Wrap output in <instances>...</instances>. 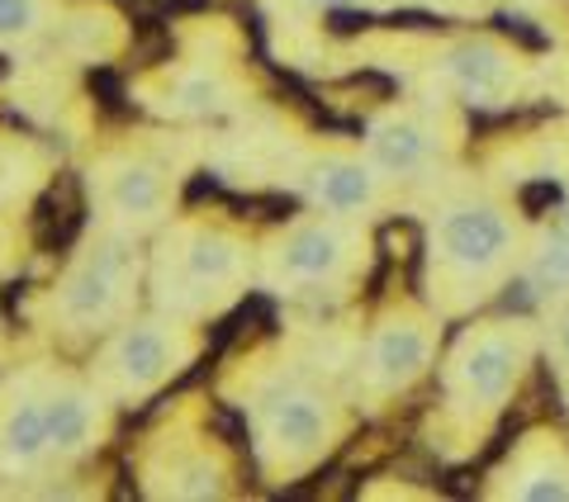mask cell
<instances>
[{"label":"cell","instance_id":"1","mask_svg":"<svg viewBox=\"0 0 569 502\" xmlns=\"http://www.w3.org/2000/svg\"><path fill=\"white\" fill-rule=\"evenodd\" d=\"M518 232L493 200H456L432 223V265L456 284H489L512 265Z\"/></svg>","mask_w":569,"mask_h":502},{"label":"cell","instance_id":"2","mask_svg":"<svg viewBox=\"0 0 569 502\" xmlns=\"http://www.w3.org/2000/svg\"><path fill=\"white\" fill-rule=\"evenodd\" d=\"M531 361V332L518 322H489V328H475L466 342L451 355V403L460 412H498L508 403V393L518 389L522 370Z\"/></svg>","mask_w":569,"mask_h":502},{"label":"cell","instance_id":"3","mask_svg":"<svg viewBox=\"0 0 569 502\" xmlns=\"http://www.w3.org/2000/svg\"><path fill=\"white\" fill-rule=\"evenodd\" d=\"M261 455H280L290 470L318 460L337 436V408L309 384H276L257 412Z\"/></svg>","mask_w":569,"mask_h":502},{"label":"cell","instance_id":"4","mask_svg":"<svg viewBox=\"0 0 569 502\" xmlns=\"http://www.w3.org/2000/svg\"><path fill=\"white\" fill-rule=\"evenodd\" d=\"M194 355V337L181 328V322H133V328H123L110 351H104V370L100 380L110 384L119 399H142V393H152L157 384H167L176 370Z\"/></svg>","mask_w":569,"mask_h":502},{"label":"cell","instance_id":"5","mask_svg":"<svg viewBox=\"0 0 569 502\" xmlns=\"http://www.w3.org/2000/svg\"><path fill=\"white\" fill-rule=\"evenodd\" d=\"M361 238L332 219L295 223L271 251V284H332L356 265Z\"/></svg>","mask_w":569,"mask_h":502},{"label":"cell","instance_id":"6","mask_svg":"<svg viewBox=\"0 0 569 502\" xmlns=\"http://www.w3.org/2000/svg\"><path fill=\"white\" fill-rule=\"evenodd\" d=\"M437 337L432 322L418 313H399L370 337V355H366V389L370 393H399L432 365Z\"/></svg>","mask_w":569,"mask_h":502},{"label":"cell","instance_id":"7","mask_svg":"<svg viewBox=\"0 0 569 502\" xmlns=\"http://www.w3.org/2000/svg\"><path fill=\"white\" fill-rule=\"evenodd\" d=\"M437 67L460 96L479 104H498L518 91V58L493 39H460L451 48H441Z\"/></svg>","mask_w":569,"mask_h":502},{"label":"cell","instance_id":"8","mask_svg":"<svg viewBox=\"0 0 569 502\" xmlns=\"http://www.w3.org/2000/svg\"><path fill=\"white\" fill-rule=\"evenodd\" d=\"M43 408H48L52 455L77 460V455L91 451V445H100L104 408H100V393L91 384L71 380V374H58V380L43 389Z\"/></svg>","mask_w":569,"mask_h":502},{"label":"cell","instance_id":"9","mask_svg":"<svg viewBox=\"0 0 569 502\" xmlns=\"http://www.w3.org/2000/svg\"><path fill=\"white\" fill-rule=\"evenodd\" d=\"M437 129L422 114H385L366 133V161L389 181L427 171L437 161Z\"/></svg>","mask_w":569,"mask_h":502},{"label":"cell","instance_id":"10","mask_svg":"<svg viewBox=\"0 0 569 502\" xmlns=\"http://www.w3.org/2000/svg\"><path fill=\"white\" fill-rule=\"evenodd\" d=\"M498 479H508L503 489H498V493H508V498L569 502V445H565V436H556V432H531Z\"/></svg>","mask_w":569,"mask_h":502},{"label":"cell","instance_id":"11","mask_svg":"<svg viewBox=\"0 0 569 502\" xmlns=\"http://www.w3.org/2000/svg\"><path fill=\"white\" fill-rule=\"evenodd\" d=\"M385 175L361 157H318L305 171V194L313 209L332 213V219H351L376 204Z\"/></svg>","mask_w":569,"mask_h":502},{"label":"cell","instance_id":"12","mask_svg":"<svg viewBox=\"0 0 569 502\" xmlns=\"http://www.w3.org/2000/svg\"><path fill=\"white\" fill-rule=\"evenodd\" d=\"M119 290H123V261L110 247L100 257H86L81 265H71V275L58 290V313L71 328H100L119 309Z\"/></svg>","mask_w":569,"mask_h":502},{"label":"cell","instance_id":"13","mask_svg":"<svg viewBox=\"0 0 569 502\" xmlns=\"http://www.w3.org/2000/svg\"><path fill=\"white\" fill-rule=\"evenodd\" d=\"M52 455V432H48V408H43V389H24L20 399L6 408L0 418V464L10 474L33 470Z\"/></svg>","mask_w":569,"mask_h":502},{"label":"cell","instance_id":"14","mask_svg":"<svg viewBox=\"0 0 569 502\" xmlns=\"http://www.w3.org/2000/svg\"><path fill=\"white\" fill-rule=\"evenodd\" d=\"M176 265H181V290L186 294H209V290H219V284L242 275V242L228 238V232H219V228H194L181 242Z\"/></svg>","mask_w":569,"mask_h":502},{"label":"cell","instance_id":"15","mask_svg":"<svg viewBox=\"0 0 569 502\" xmlns=\"http://www.w3.org/2000/svg\"><path fill=\"white\" fill-rule=\"evenodd\" d=\"M167 175L148 167V161H119L110 171V181H104V204L119 223L129 228H142V223H157L167 209Z\"/></svg>","mask_w":569,"mask_h":502},{"label":"cell","instance_id":"16","mask_svg":"<svg viewBox=\"0 0 569 502\" xmlns=\"http://www.w3.org/2000/svg\"><path fill=\"white\" fill-rule=\"evenodd\" d=\"M522 280H527V290L537 299H569V238L541 228V238H537V247H531V257H527Z\"/></svg>","mask_w":569,"mask_h":502},{"label":"cell","instance_id":"17","mask_svg":"<svg viewBox=\"0 0 569 502\" xmlns=\"http://www.w3.org/2000/svg\"><path fill=\"white\" fill-rule=\"evenodd\" d=\"M48 0H0V48L6 43H24L43 29Z\"/></svg>","mask_w":569,"mask_h":502},{"label":"cell","instance_id":"18","mask_svg":"<svg viewBox=\"0 0 569 502\" xmlns=\"http://www.w3.org/2000/svg\"><path fill=\"white\" fill-rule=\"evenodd\" d=\"M550 342H556V355H560V365L569 370V303L556 313V328H550Z\"/></svg>","mask_w":569,"mask_h":502},{"label":"cell","instance_id":"19","mask_svg":"<svg viewBox=\"0 0 569 502\" xmlns=\"http://www.w3.org/2000/svg\"><path fill=\"white\" fill-rule=\"evenodd\" d=\"M309 10H351V6H361V0H305Z\"/></svg>","mask_w":569,"mask_h":502}]
</instances>
